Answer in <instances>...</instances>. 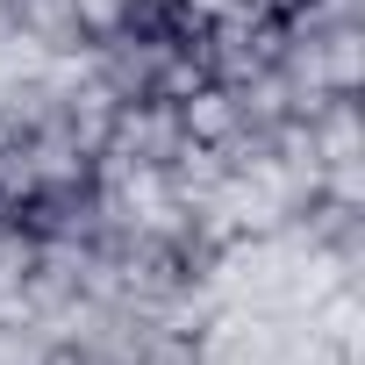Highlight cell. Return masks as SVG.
<instances>
[{
	"mask_svg": "<svg viewBox=\"0 0 365 365\" xmlns=\"http://www.w3.org/2000/svg\"><path fill=\"white\" fill-rule=\"evenodd\" d=\"M308 143L322 165H351L365 158V129H358V93H322V108L308 115Z\"/></svg>",
	"mask_w": 365,
	"mask_h": 365,
	"instance_id": "7a4b0ae2",
	"label": "cell"
},
{
	"mask_svg": "<svg viewBox=\"0 0 365 365\" xmlns=\"http://www.w3.org/2000/svg\"><path fill=\"white\" fill-rule=\"evenodd\" d=\"M51 358V336L36 329V315H8L0 322V365H43Z\"/></svg>",
	"mask_w": 365,
	"mask_h": 365,
	"instance_id": "5b68a950",
	"label": "cell"
},
{
	"mask_svg": "<svg viewBox=\"0 0 365 365\" xmlns=\"http://www.w3.org/2000/svg\"><path fill=\"white\" fill-rule=\"evenodd\" d=\"M358 43H365L358 22H329L322 29V79H329V93H358Z\"/></svg>",
	"mask_w": 365,
	"mask_h": 365,
	"instance_id": "277c9868",
	"label": "cell"
},
{
	"mask_svg": "<svg viewBox=\"0 0 365 365\" xmlns=\"http://www.w3.org/2000/svg\"><path fill=\"white\" fill-rule=\"evenodd\" d=\"M187 150V129H179V101H115V122H108V143L101 158L115 165H172Z\"/></svg>",
	"mask_w": 365,
	"mask_h": 365,
	"instance_id": "6da1fadb",
	"label": "cell"
},
{
	"mask_svg": "<svg viewBox=\"0 0 365 365\" xmlns=\"http://www.w3.org/2000/svg\"><path fill=\"white\" fill-rule=\"evenodd\" d=\"M179 129H187V143H230V136L244 129V115H237V93H230L222 79L194 86L187 101H179Z\"/></svg>",
	"mask_w": 365,
	"mask_h": 365,
	"instance_id": "3957f363",
	"label": "cell"
}]
</instances>
